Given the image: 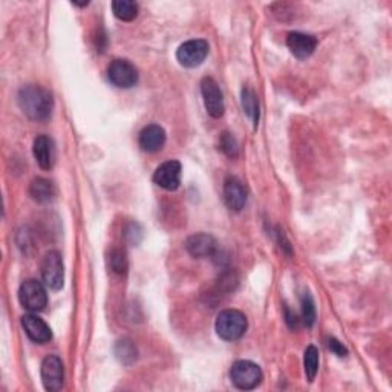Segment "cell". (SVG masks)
Returning <instances> with one entry per match:
<instances>
[{
	"label": "cell",
	"instance_id": "cb8c5ba5",
	"mask_svg": "<svg viewBox=\"0 0 392 392\" xmlns=\"http://www.w3.org/2000/svg\"><path fill=\"white\" fill-rule=\"evenodd\" d=\"M220 149L227 155L229 158H236L239 153L238 143H236L234 137L230 132H222L220 137Z\"/></svg>",
	"mask_w": 392,
	"mask_h": 392
},
{
	"label": "cell",
	"instance_id": "2e32d148",
	"mask_svg": "<svg viewBox=\"0 0 392 392\" xmlns=\"http://www.w3.org/2000/svg\"><path fill=\"white\" fill-rule=\"evenodd\" d=\"M185 249L193 257H209L216 252V241L207 233H196L185 242Z\"/></svg>",
	"mask_w": 392,
	"mask_h": 392
},
{
	"label": "cell",
	"instance_id": "7a4b0ae2",
	"mask_svg": "<svg viewBox=\"0 0 392 392\" xmlns=\"http://www.w3.org/2000/svg\"><path fill=\"white\" fill-rule=\"evenodd\" d=\"M249 322H247V317L244 313L238 311V309H224L220 313L218 319H216V333L227 342H234V340H239L245 331Z\"/></svg>",
	"mask_w": 392,
	"mask_h": 392
},
{
	"label": "cell",
	"instance_id": "6da1fadb",
	"mask_svg": "<svg viewBox=\"0 0 392 392\" xmlns=\"http://www.w3.org/2000/svg\"><path fill=\"white\" fill-rule=\"evenodd\" d=\"M17 103L29 120L45 121L51 117L54 100L51 92L42 86L28 85L19 91Z\"/></svg>",
	"mask_w": 392,
	"mask_h": 392
},
{
	"label": "cell",
	"instance_id": "d4e9b609",
	"mask_svg": "<svg viewBox=\"0 0 392 392\" xmlns=\"http://www.w3.org/2000/svg\"><path fill=\"white\" fill-rule=\"evenodd\" d=\"M125 236H126V239L130 244L138 245L141 242V239H143V236H144L143 227L138 222H129L126 225V229H125Z\"/></svg>",
	"mask_w": 392,
	"mask_h": 392
},
{
	"label": "cell",
	"instance_id": "5b68a950",
	"mask_svg": "<svg viewBox=\"0 0 392 392\" xmlns=\"http://www.w3.org/2000/svg\"><path fill=\"white\" fill-rule=\"evenodd\" d=\"M42 277L45 285L49 287L51 290H61L65 282V267L58 252L51 250L45 254L42 261Z\"/></svg>",
	"mask_w": 392,
	"mask_h": 392
},
{
	"label": "cell",
	"instance_id": "5bb4252c",
	"mask_svg": "<svg viewBox=\"0 0 392 392\" xmlns=\"http://www.w3.org/2000/svg\"><path fill=\"white\" fill-rule=\"evenodd\" d=\"M287 46L297 58H308L317 48V38L304 33H290L287 37Z\"/></svg>",
	"mask_w": 392,
	"mask_h": 392
},
{
	"label": "cell",
	"instance_id": "277c9868",
	"mask_svg": "<svg viewBox=\"0 0 392 392\" xmlns=\"http://www.w3.org/2000/svg\"><path fill=\"white\" fill-rule=\"evenodd\" d=\"M19 301L28 311H43L45 306L48 305V294L45 287L34 279L25 281L19 288Z\"/></svg>",
	"mask_w": 392,
	"mask_h": 392
},
{
	"label": "cell",
	"instance_id": "e0dca14e",
	"mask_svg": "<svg viewBox=\"0 0 392 392\" xmlns=\"http://www.w3.org/2000/svg\"><path fill=\"white\" fill-rule=\"evenodd\" d=\"M29 195L38 204L51 202L56 196V185L46 178H34L29 184Z\"/></svg>",
	"mask_w": 392,
	"mask_h": 392
},
{
	"label": "cell",
	"instance_id": "30bf717a",
	"mask_svg": "<svg viewBox=\"0 0 392 392\" xmlns=\"http://www.w3.org/2000/svg\"><path fill=\"white\" fill-rule=\"evenodd\" d=\"M153 181L158 184L161 189L175 192L181 184V164L178 161H166L155 170Z\"/></svg>",
	"mask_w": 392,
	"mask_h": 392
},
{
	"label": "cell",
	"instance_id": "3957f363",
	"mask_svg": "<svg viewBox=\"0 0 392 392\" xmlns=\"http://www.w3.org/2000/svg\"><path fill=\"white\" fill-rule=\"evenodd\" d=\"M232 383L242 391H250L261 385L262 371L259 365H256L250 360H238L230 369Z\"/></svg>",
	"mask_w": 392,
	"mask_h": 392
},
{
	"label": "cell",
	"instance_id": "484cf974",
	"mask_svg": "<svg viewBox=\"0 0 392 392\" xmlns=\"http://www.w3.org/2000/svg\"><path fill=\"white\" fill-rule=\"evenodd\" d=\"M328 348H329V351H331V353H334L339 357L348 356V349L344 346V344H340L339 340L334 339V337H331L328 340Z\"/></svg>",
	"mask_w": 392,
	"mask_h": 392
},
{
	"label": "cell",
	"instance_id": "d6986e66",
	"mask_svg": "<svg viewBox=\"0 0 392 392\" xmlns=\"http://www.w3.org/2000/svg\"><path fill=\"white\" fill-rule=\"evenodd\" d=\"M112 11L113 16L123 22H132L138 16V5L132 0H115L112 2Z\"/></svg>",
	"mask_w": 392,
	"mask_h": 392
},
{
	"label": "cell",
	"instance_id": "4316f807",
	"mask_svg": "<svg viewBox=\"0 0 392 392\" xmlns=\"http://www.w3.org/2000/svg\"><path fill=\"white\" fill-rule=\"evenodd\" d=\"M285 317H287V324H288V326H290V328H296L297 326V317H296V314H293L292 311H290V309H285Z\"/></svg>",
	"mask_w": 392,
	"mask_h": 392
},
{
	"label": "cell",
	"instance_id": "ba28073f",
	"mask_svg": "<svg viewBox=\"0 0 392 392\" xmlns=\"http://www.w3.org/2000/svg\"><path fill=\"white\" fill-rule=\"evenodd\" d=\"M201 94L204 98V106L207 109V113L212 118H221L224 115V97L220 89V85L216 83L215 78L204 77L201 81Z\"/></svg>",
	"mask_w": 392,
	"mask_h": 392
},
{
	"label": "cell",
	"instance_id": "7402d4cb",
	"mask_svg": "<svg viewBox=\"0 0 392 392\" xmlns=\"http://www.w3.org/2000/svg\"><path fill=\"white\" fill-rule=\"evenodd\" d=\"M301 302H302V321L308 328H311L316 322V306H314L311 294L304 293Z\"/></svg>",
	"mask_w": 392,
	"mask_h": 392
},
{
	"label": "cell",
	"instance_id": "8fae6325",
	"mask_svg": "<svg viewBox=\"0 0 392 392\" xmlns=\"http://www.w3.org/2000/svg\"><path fill=\"white\" fill-rule=\"evenodd\" d=\"M224 201L233 212H241L247 204V189L241 180L229 177L224 181Z\"/></svg>",
	"mask_w": 392,
	"mask_h": 392
},
{
	"label": "cell",
	"instance_id": "44dd1931",
	"mask_svg": "<svg viewBox=\"0 0 392 392\" xmlns=\"http://www.w3.org/2000/svg\"><path fill=\"white\" fill-rule=\"evenodd\" d=\"M304 366H305V374L308 381H313L317 376V369H319V351L316 346L311 345L305 349Z\"/></svg>",
	"mask_w": 392,
	"mask_h": 392
},
{
	"label": "cell",
	"instance_id": "9c48e42d",
	"mask_svg": "<svg viewBox=\"0 0 392 392\" xmlns=\"http://www.w3.org/2000/svg\"><path fill=\"white\" fill-rule=\"evenodd\" d=\"M40 374H42V383L46 391L56 392L63 388L65 369L60 357L46 356L42 362V368H40Z\"/></svg>",
	"mask_w": 392,
	"mask_h": 392
},
{
	"label": "cell",
	"instance_id": "603a6c76",
	"mask_svg": "<svg viewBox=\"0 0 392 392\" xmlns=\"http://www.w3.org/2000/svg\"><path fill=\"white\" fill-rule=\"evenodd\" d=\"M109 264H110L112 270L115 272L117 274H126L128 273L129 262H128L126 253L123 250H120V249L112 250L110 254H109Z\"/></svg>",
	"mask_w": 392,
	"mask_h": 392
},
{
	"label": "cell",
	"instance_id": "9a60e30c",
	"mask_svg": "<svg viewBox=\"0 0 392 392\" xmlns=\"http://www.w3.org/2000/svg\"><path fill=\"white\" fill-rule=\"evenodd\" d=\"M138 143L144 152H158L166 144V130L160 125H149L140 132Z\"/></svg>",
	"mask_w": 392,
	"mask_h": 392
},
{
	"label": "cell",
	"instance_id": "8992f818",
	"mask_svg": "<svg viewBox=\"0 0 392 392\" xmlns=\"http://www.w3.org/2000/svg\"><path fill=\"white\" fill-rule=\"evenodd\" d=\"M108 77L113 86L121 89H129L137 85L138 71L129 60L117 58L110 61V65L108 68Z\"/></svg>",
	"mask_w": 392,
	"mask_h": 392
},
{
	"label": "cell",
	"instance_id": "7c38bea8",
	"mask_svg": "<svg viewBox=\"0 0 392 392\" xmlns=\"http://www.w3.org/2000/svg\"><path fill=\"white\" fill-rule=\"evenodd\" d=\"M33 153L40 169L51 170L56 164V144L48 135H38L33 143Z\"/></svg>",
	"mask_w": 392,
	"mask_h": 392
},
{
	"label": "cell",
	"instance_id": "ffe728a7",
	"mask_svg": "<svg viewBox=\"0 0 392 392\" xmlns=\"http://www.w3.org/2000/svg\"><path fill=\"white\" fill-rule=\"evenodd\" d=\"M115 356L121 363L130 365L137 360V348L129 339H123L115 345Z\"/></svg>",
	"mask_w": 392,
	"mask_h": 392
},
{
	"label": "cell",
	"instance_id": "ac0fdd59",
	"mask_svg": "<svg viewBox=\"0 0 392 392\" xmlns=\"http://www.w3.org/2000/svg\"><path fill=\"white\" fill-rule=\"evenodd\" d=\"M241 103L245 115L253 121L254 128H257L259 125V100H257L256 92L252 88L245 86L241 92Z\"/></svg>",
	"mask_w": 392,
	"mask_h": 392
},
{
	"label": "cell",
	"instance_id": "4fadbf2b",
	"mask_svg": "<svg viewBox=\"0 0 392 392\" xmlns=\"http://www.w3.org/2000/svg\"><path fill=\"white\" fill-rule=\"evenodd\" d=\"M22 326L26 336L36 344H46L53 339L49 325L36 314H26L22 317Z\"/></svg>",
	"mask_w": 392,
	"mask_h": 392
},
{
	"label": "cell",
	"instance_id": "52a82bcc",
	"mask_svg": "<svg viewBox=\"0 0 392 392\" xmlns=\"http://www.w3.org/2000/svg\"><path fill=\"white\" fill-rule=\"evenodd\" d=\"M209 56V43L202 38L189 40L177 51V58L184 68H196Z\"/></svg>",
	"mask_w": 392,
	"mask_h": 392
}]
</instances>
